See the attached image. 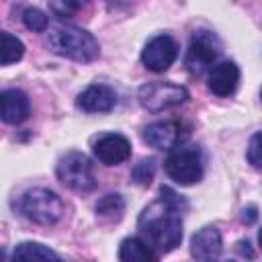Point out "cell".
Segmentation results:
<instances>
[{
  "label": "cell",
  "instance_id": "cell-23",
  "mask_svg": "<svg viewBox=\"0 0 262 262\" xmlns=\"http://www.w3.org/2000/svg\"><path fill=\"white\" fill-rule=\"evenodd\" d=\"M242 219H244L246 223H252V221L256 219V207H248V209H244Z\"/></svg>",
  "mask_w": 262,
  "mask_h": 262
},
{
  "label": "cell",
  "instance_id": "cell-16",
  "mask_svg": "<svg viewBox=\"0 0 262 262\" xmlns=\"http://www.w3.org/2000/svg\"><path fill=\"white\" fill-rule=\"evenodd\" d=\"M10 262H61L59 256L43 244L23 242L12 250Z\"/></svg>",
  "mask_w": 262,
  "mask_h": 262
},
{
  "label": "cell",
  "instance_id": "cell-21",
  "mask_svg": "<svg viewBox=\"0 0 262 262\" xmlns=\"http://www.w3.org/2000/svg\"><path fill=\"white\" fill-rule=\"evenodd\" d=\"M246 156H248V162H250L254 168L262 170V131H258V133H254V135L250 137Z\"/></svg>",
  "mask_w": 262,
  "mask_h": 262
},
{
  "label": "cell",
  "instance_id": "cell-12",
  "mask_svg": "<svg viewBox=\"0 0 262 262\" xmlns=\"http://www.w3.org/2000/svg\"><path fill=\"white\" fill-rule=\"evenodd\" d=\"M223 250V239L217 227H203L190 237V254L199 262H215Z\"/></svg>",
  "mask_w": 262,
  "mask_h": 262
},
{
  "label": "cell",
  "instance_id": "cell-15",
  "mask_svg": "<svg viewBox=\"0 0 262 262\" xmlns=\"http://www.w3.org/2000/svg\"><path fill=\"white\" fill-rule=\"evenodd\" d=\"M119 262H158V254L145 239L127 237L119 246Z\"/></svg>",
  "mask_w": 262,
  "mask_h": 262
},
{
  "label": "cell",
  "instance_id": "cell-2",
  "mask_svg": "<svg viewBox=\"0 0 262 262\" xmlns=\"http://www.w3.org/2000/svg\"><path fill=\"white\" fill-rule=\"evenodd\" d=\"M47 43L53 53L80 63H90L100 55L98 41L88 31L68 23L51 27L47 33Z\"/></svg>",
  "mask_w": 262,
  "mask_h": 262
},
{
  "label": "cell",
  "instance_id": "cell-10",
  "mask_svg": "<svg viewBox=\"0 0 262 262\" xmlns=\"http://www.w3.org/2000/svg\"><path fill=\"white\" fill-rule=\"evenodd\" d=\"M182 127L176 121H156L143 129V139L156 149H174L182 141Z\"/></svg>",
  "mask_w": 262,
  "mask_h": 262
},
{
  "label": "cell",
  "instance_id": "cell-17",
  "mask_svg": "<svg viewBox=\"0 0 262 262\" xmlns=\"http://www.w3.org/2000/svg\"><path fill=\"white\" fill-rule=\"evenodd\" d=\"M125 211V201L121 194H104L96 203V215L104 221H119Z\"/></svg>",
  "mask_w": 262,
  "mask_h": 262
},
{
  "label": "cell",
  "instance_id": "cell-8",
  "mask_svg": "<svg viewBox=\"0 0 262 262\" xmlns=\"http://www.w3.org/2000/svg\"><path fill=\"white\" fill-rule=\"evenodd\" d=\"M178 55V45L170 35H158L149 39L141 51V61L147 70L160 74L166 72Z\"/></svg>",
  "mask_w": 262,
  "mask_h": 262
},
{
  "label": "cell",
  "instance_id": "cell-18",
  "mask_svg": "<svg viewBox=\"0 0 262 262\" xmlns=\"http://www.w3.org/2000/svg\"><path fill=\"white\" fill-rule=\"evenodd\" d=\"M25 55V45L20 39L12 37L10 33H0V63L2 66H10L14 61H18Z\"/></svg>",
  "mask_w": 262,
  "mask_h": 262
},
{
  "label": "cell",
  "instance_id": "cell-11",
  "mask_svg": "<svg viewBox=\"0 0 262 262\" xmlns=\"http://www.w3.org/2000/svg\"><path fill=\"white\" fill-rule=\"evenodd\" d=\"M76 104L84 113H108L117 104V92L106 84H92L78 94Z\"/></svg>",
  "mask_w": 262,
  "mask_h": 262
},
{
  "label": "cell",
  "instance_id": "cell-3",
  "mask_svg": "<svg viewBox=\"0 0 262 262\" xmlns=\"http://www.w3.org/2000/svg\"><path fill=\"white\" fill-rule=\"evenodd\" d=\"M18 211L23 217H27L33 223L39 225H51L61 219L66 205L63 201L47 188H29L18 199Z\"/></svg>",
  "mask_w": 262,
  "mask_h": 262
},
{
  "label": "cell",
  "instance_id": "cell-20",
  "mask_svg": "<svg viewBox=\"0 0 262 262\" xmlns=\"http://www.w3.org/2000/svg\"><path fill=\"white\" fill-rule=\"evenodd\" d=\"M154 174H156V160L154 158H145L139 164H135V168H133V180L141 186L149 184Z\"/></svg>",
  "mask_w": 262,
  "mask_h": 262
},
{
  "label": "cell",
  "instance_id": "cell-6",
  "mask_svg": "<svg viewBox=\"0 0 262 262\" xmlns=\"http://www.w3.org/2000/svg\"><path fill=\"white\" fill-rule=\"evenodd\" d=\"M55 174L63 186L78 192H88L96 186L92 164L82 151H68L61 156L55 166Z\"/></svg>",
  "mask_w": 262,
  "mask_h": 262
},
{
  "label": "cell",
  "instance_id": "cell-9",
  "mask_svg": "<svg viewBox=\"0 0 262 262\" xmlns=\"http://www.w3.org/2000/svg\"><path fill=\"white\" fill-rule=\"evenodd\" d=\"M92 151H94L96 160L102 162L104 166H117V164H123L125 160H129L131 143L121 133H104L94 141Z\"/></svg>",
  "mask_w": 262,
  "mask_h": 262
},
{
  "label": "cell",
  "instance_id": "cell-14",
  "mask_svg": "<svg viewBox=\"0 0 262 262\" xmlns=\"http://www.w3.org/2000/svg\"><path fill=\"white\" fill-rule=\"evenodd\" d=\"M29 111H31V102H29V96L23 90L10 88V90L2 92V96H0V115H2L4 123L18 125L29 117Z\"/></svg>",
  "mask_w": 262,
  "mask_h": 262
},
{
  "label": "cell",
  "instance_id": "cell-19",
  "mask_svg": "<svg viewBox=\"0 0 262 262\" xmlns=\"http://www.w3.org/2000/svg\"><path fill=\"white\" fill-rule=\"evenodd\" d=\"M23 23H25V27L29 31H35V33H43L47 29V16H45V12L39 10V8H33V6L31 8H25Z\"/></svg>",
  "mask_w": 262,
  "mask_h": 262
},
{
  "label": "cell",
  "instance_id": "cell-22",
  "mask_svg": "<svg viewBox=\"0 0 262 262\" xmlns=\"http://www.w3.org/2000/svg\"><path fill=\"white\" fill-rule=\"evenodd\" d=\"M78 8H82V4H72V2H63V4L53 2V4H51V10H55L57 16H66V14H70V12L78 10Z\"/></svg>",
  "mask_w": 262,
  "mask_h": 262
},
{
  "label": "cell",
  "instance_id": "cell-1",
  "mask_svg": "<svg viewBox=\"0 0 262 262\" xmlns=\"http://www.w3.org/2000/svg\"><path fill=\"white\" fill-rule=\"evenodd\" d=\"M186 209V201L176 194L170 186L160 188V199L145 207L139 217V231L145 242L160 250L172 252L182 242V211Z\"/></svg>",
  "mask_w": 262,
  "mask_h": 262
},
{
  "label": "cell",
  "instance_id": "cell-24",
  "mask_svg": "<svg viewBox=\"0 0 262 262\" xmlns=\"http://www.w3.org/2000/svg\"><path fill=\"white\" fill-rule=\"evenodd\" d=\"M258 244H260V248H262V227H260V231H258Z\"/></svg>",
  "mask_w": 262,
  "mask_h": 262
},
{
  "label": "cell",
  "instance_id": "cell-13",
  "mask_svg": "<svg viewBox=\"0 0 262 262\" xmlns=\"http://www.w3.org/2000/svg\"><path fill=\"white\" fill-rule=\"evenodd\" d=\"M239 84V68L233 61H219L207 74V86L217 96H229L235 92Z\"/></svg>",
  "mask_w": 262,
  "mask_h": 262
},
{
  "label": "cell",
  "instance_id": "cell-4",
  "mask_svg": "<svg viewBox=\"0 0 262 262\" xmlns=\"http://www.w3.org/2000/svg\"><path fill=\"white\" fill-rule=\"evenodd\" d=\"M166 174L182 186H190L203 178V154L196 145H178L174 147L166 162H164Z\"/></svg>",
  "mask_w": 262,
  "mask_h": 262
},
{
  "label": "cell",
  "instance_id": "cell-5",
  "mask_svg": "<svg viewBox=\"0 0 262 262\" xmlns=\"http://www.w3.org/2000/svg\"><path fill=\"white\" fill-rule=\"evenodd\" d=\"M221 45L211 31H196L190 39V45L184 55V66L192 76L209 74L219 61Z\"/></svg>",
  "mask_w": 262,
  "mask_h": 262
},
{
  "label": "cell",
  "instance_id": "cell-25",
  "mask_svg": "<svg viewBox=\"0 0 262 262\" xmlns=\"http://www.w3.org/2000/svg\"><path fill=\"white\" fill-rule=\"evenodd\" d=\"M225 262H235V260H225Z\"/></svg>",
  "mask_w": 262,
  "mask_h": 262
},
{
  "label": "cell",
  "instance_id": "cell-7",
  "mask_svg": "<svg viewBox=\"0 0 262 262\" xmlns=\"http://www.w3.org/2000/svg\"><path fill=\"white\" fill-rule=\"evenodd\" d=\"M137 98L145 111L160 113V111L182 104L188 98V92L184 86H178L172 82H147L139 88Z\"/></svg>",
  "mask_w": 262,
  "mask_h": 262
}]
</instances>
